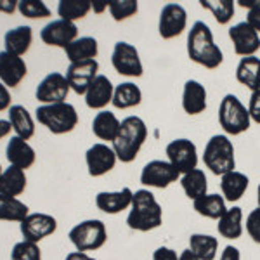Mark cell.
Returning <instances> with one entry per match:
<instances>
[{"instance_id": "f546056e", "label": "cell", "mask_w": 260, "mask_h": 260, "mask_svg": "<svg viewBox=\"0 0 260 260\" xmlns=\"http://www.w3.org/2000/svg\"><path fill=\"white\" fill-rule=\"evenodd\" d=\"M9 123L16 136L21 139L28 141L35 136V121H33L31 115L28 110L21 104H14L9 108Z\"/></svg>"}, {"instance_id": "cb8c5ba5", "label": "cell", "mask_w": 260, "mask_h": 260, "mask_svg": "<svg viewBox=\"0 0 260 260\" xmlns=\"http://www.w3.org/2000/svg\"><path fill=\"white\" fill-rule=\"evenodd\" d=\"M219 224H217V231L222 238L225 240H240L245 231V222H243V210L240 207L228 208L224 215L220 217Z\"/></svg>"}, {"instance_id": "f907efd6", "label": "cell", "mask_w": 260, "mask_h": 260, "mask_svg": "<svg viewBox=\"0 0 260 260\" xmlns=\"http://www.w3.org/2000/svg\"><path fill=\"white\" fill-rule=\"evenodd\" d=\"M11 123L9 120H0V139H4V137H7L11 134Z\"/></svg>"}, {"instance_id": "816d5d0a", "label": "cell", "mask_w": 260, "mask_h": 260, "mask_svg": "<svg viewBox=\"0 0 260 260\" xmlns=\"http://www.w3.org/2000/svg\"><path fill=\"white\" fill-rule=\"evenodd\" d=\"M108 6H110V2H103V0L92 2V9H94V12H98V14H103V12L108 9Z\"/></svg>"}, {"instance_id": "2e32d148", "label": "cell", "mask_w": 260, "mask_h": 260, "mask_svg": "<svg viewBox=\"0 0 260 260\" xmlns=\"http://www.w3.org/2000/svg\"><path fill=\"white\" fill-rule=\"evenodd\" d=\"M99 71V62L95 59L82 61V62H70L66 70V80L70 83V89L78 95H85L90 83L95 80Z\"/></svg>"}, {"instance_id": "83f0119b", "label": "cell", "mask_w": 260, "mask_h": 260, "mask_svg": "<svg viewBox=\"0 0 260 260\" xmlns=\"http://www.w3.org/2000/svg\"><path fill=\"white\" fill-rule=\"evenodd\" d=\"M228 201L224 200L222 194L217 192H207L205 196L192 201V207H194L196 213H200L201 217H207L212 220H219L222 215L228 210Z\"/></svg>"}, {"instance_id": "44dd1931", "label": "cell", "mask_w": 260, "mask_h": 260, "mask_svg": "<svg viewBox=\"0 0 260 260\" xmlns=\"http://www.w3.org/2000/svg\"><path fill=\"white\" fill-rule=\"evenodd\" d=\"M182 110L189 116L201 115L207 110V89L198 80H187L184 83Z\"/></svg>"}, {"instance_id": "ba28073f", "label": "cell", "mask_w": 260, "mask_h": 260, "mask_svg": "<svg viewBox=\"0 0 260 260\" xmlns=\"http://www.w3.org/2000/svg\"><path fill=\"white\" fill-rule=\"evenodd\" d=\"M167 158L180 175L198 169V149L196 144L189 139H174L169 142L165 149Z\"/></svg>"}, {"instance_id": "7a4b0ae2", "label": "cell", "mask_w": 260, "mask_h": 260, "mask_svg": "<svg viewBox=\"0 0 260 260\" xmlns=\"http://www.w3.org/2000/svg\"><path fill=\"white\" fill-rule=\"evenodd\" d=\"M163 224V208L149 189L134 192L132 207L127 215V225L132 231L149 233Z\"/></svg>"}, {"instance_id": "7bdbcfd3", "label": "cell", "mask_w": 260, "mask_h": 260, "mask_svg": "<svg viewBox=\"0 0 260 260\" xmlns=\"http://www.w3.org/2000/svg\"><path fill=\"white\" fill-rule=\"evenodd\" d=\"M153 260H179V255L177 251L169 248V246H158L153 251Z\"/></svg>"}, {"instance_id": "7402d4cb", "label": "cell", "mask_w": 260, "mask_h": 260, "mask_svg": "<svg viewBox=\"0 0 260 260\" xmlns=\"http://www.w3.org/2000/svg\"><path fill=\"white\" fill-rule=\"evenodd\" d=\"M6 156L12 167H18L21 170H26L35 163L37 154H35V149H33L26 141L21 139L18 136H14V137H11L9 142H7Z\"/></svg>"}, {"instance_id": "e575fe53", "label": "cell", "mask_w": 260, "mask_h": 260, "mask_svg": "<svg viewBox=\"0 0 260 260\" xmlns=\"http://www.w3.org/2000/svg\"><path fill=\"white\" fill-rule=\"evenodd\" d=\"M30 215V208L18 198L0 194V220L21 222Z\"/></svg>"}, {"instance_id": "7c38bea8", "label": "cell", "mask_w": 260, "mask_h": 260, "mask_svg": "<svg viewBox=\"0 0 260 260\" xmlns=\"http://www.w3.org/2000/svg\"><path fill=\"white\" fill-rule=\"evenodd\" d=\"M57 229V220L49 213H30L19 222V231L24 241L40 243L45 238L52 236Z\"/></svg>"}, {"instance_id": "d4e9b609", "label": "cell", "mask_w": 260, "mask_h": 260, "mask_svg": "<svg viewBox=\"0 0 260 260\" xmlns=\"http://www.w3.org/2000/svg\"><path fill=\"white\" fill-rule=\"evenodd\" d=\"M236 80L251 92L260 90V57H241L236 68Z\"/></svg>"}, {"instance_id": "b9f144b4", "label": "cell", "mask_w": 260, "mask_h": 260, "mask_svg": "<svg viewBox=\"0 0 260 260\" xmlns=\"http://www.w3.org/2000/svg\"><path fill=\"white\" fill-rule=\"evenodd\" d=\"M248 113L251 121L260 125V90L251 92L250 103H248Z\"/></svg>"}, {"instance_id": "4316f807", "label": "cell", "mask_w": 260, "mask_h": 260, "mask_svg": "<svg viewBox=\"0 0 260 260\" xmlns=\"http://www.w3.org/2000/svg\"><path fill=\"white\" fill-rule=\"evenodd\" d=\"M120 125H121V121L116 118L115 113L103 110L94 116V120H92V132H94V136L101 141L113 142L116 139V136H118Z\"/></svg>"}, {"instance_id": "5b68a950", "label": "cell", "mask_w": 260, "mask_h": 260, "mask_svg": "<svg viewBox=\"0 0 260 260\" xmlns=\"http://www.w3.org/2000/svg\"><path fill=\"white\" fill-rule=\"evenodd\" d=\"M37 120L52 134H68L78 125V113L73 104L57 103V104H42L37 108Z\"/></svg>"}, {"instance_id": "ac0fdd59", "label": "cell", "mask_w": 260, "mask_h": 260, "mask_svg": "<svg viewBox=\"0 0 260 260\" xmlns=\"http://www.w3.org/2000/svg\"><path fill=\"white\" fill-rule=\"evenodd\" d=\"M134 200V191L130 187H123L120 191H101L95 196V207L108 215L130 210Z\"/></svg>"}, {"instance_id": "484cf974", "label": "cell", "mask_w": 260, "mask_h": 260, "mask_svg": "<svg viewBox=\"0 0 260 260\" xmlns=\"http://www.w3.org/2000/svg\"><path fill=\"white\" fill-rule=\"evenodd\" d=\"M33 31L30 26H16L4 35V45L6 52L14 54V56H23L31 47Z\"/></svg>"}, {"instance_id": "d590c367", "label": "cell", "mask_w": 260, "mask_h": 260, "mask_svg": "<svg viewBox=\"0 0 260 260\" xmlns=\"http://www.w3.org/2000/svg\"><path fill=\"white\" fill-rule=\"evenodd\" d=\"M92 9L90 0H61L57 6V14L61 19L75 23L77 19H83Z\"/></svg>"}, {"instance_id": "8992f818", "label": "cell", "mask_w": 260, "mask_h": 260, "mask_svg": "<svg viewBox=\"0 0 260 260\" xmlns=\"http://www.w3.org/2000/svg\"><path fill=\"white\" fill-rule=\"evenodd\" d=\"M219 123L225 136H240L251 125L248 108L234 94H225L219 106Z\"/></svg>"}, {"instance_id": "ee69618b", "label": "cell", "mask_w": 260, "mask_h": 260, "mask_svg": "<svg viewBox=\"0 0 260 260\" xmlns=\"http://www.w3.org/2000/svg\"><path fill=\"white\" fill-rule=\"evenodd\" d=\"M11 108V92L0 82V111H6Z\"/></svg>"}, {"instance_id": "3957f363", "label": "cell", "mask_w": 260, "mask_h": 260, "mask_svg": "<svg viewBox=\"0 0 260 260\" xmlns=\"http://www.w3.org/2000/svg\"><path fill=\"white\" fill-rule=\"evenodd\" d=\"M146 139H148V127L141 116H127L125 120H121L118 136L113 141L116 158L121 163L134 161Z\"/></svg>"}, {"instance_id": "f5cc1de1", "label": "cell", "mask_w": 260, "mask_h": 260, "mask_svg": "<svg viewBox=\"0 0 260 260\" xmlns=\"http://www.w3.org/2000/svg\"><path fill=\"white\" fill-rule=\"evenodd\" d=\"M179 260H201V258H198L189 248H187V250H184L182 253L179 255Z\"/></svg>"}, {"instance_id": "681fc988", "label": "cell", "mask_w": 260, "mask_h": 260, "mask_svg": "<svg viewBox=\"0 0 260 260\" xmlns=\"http://www.w3.org/2000/svg\"><path fill=\"white\" fill-rule=\"evenodd\" d=\"M238 6L243 7V9L253 11L260 7V0H238Z\"/></svg>"}, {"instance_id": "f6af8a7d", "label": "cell", "mask_w": 260, "mask_h": 260, "mask_svg": "<svg viewBox=\"0 0 260 260\" xmlns=\"http://www.w3.org/2000/svg\"><path fill=\"white\" fill-rule=\"evenodd\" d=\"M219 260H241V253H240V250H238L236 246L228 245L224 250H222Z\"/></svg>"}, {"instance_id": "4dcf8cb0", "label": "cell", "mask_w": 260, "mask_h": 260, "mask_svg": "<svg viewBox=\"0 0 260 260\" xmlns=\"http://www.w3.org/2000/svg\"><path fill=\"white\" fill-rule=\"evenodd\" d=\"M26 189V174L18 167H9L0 175V194L16 198Z\"/></svg>"}, {"instance_id": "d6986e66", "label": "cell", "mask_w": 260, "mask_h": 260, "mask_svg": "<svg viewBox=\"0 0 260 260\" xmlns=\"http://www.w3.org/2000/svg\"><path fill=\"white\" fill-rule=\"evenodd\" d=\"M28 73V66L23 57L9 54L6 50L0 52V82L6 87H18Z\"/></svg>"}, {"instance_id": "11a10c76", "label": "cell", "mask_w": 260, "mask_h": 260, "mask_svg": "<svg viewBox=\"0 0 260 260\" xmlns=\"http://www.w3.org/2000/svg\"><path fill=\"white\" fill-rule=\"evenodd\" d=\"M2 172H4V170H2V167H0V175H2Z\"/></svg>"}, {"instance_id": "277c9868", "label": "cell", "mask_w": 260, "mask_h": 260, "mask_svg": "<svg viewBox=\"0 0 260 260\" xmlns=\"http://www.w3.org/2000/svg\"><path fill=\"white\" fill-rule=\"evenodd\" d=\"M205 167L213 175H225L228 172L236 170V156H234L233 141L225 134H215L210 137L203 151Z\"/></svg>"}, {"instance_id": "ab89813d", "label": "cell", "mask_w": 260, "mask_h": 260, "mask_svg": "<svg viewBox=\"0 0 260 260\" xmlns=\"http://www.w3.org/2000/svg\"><path fill=\"white\" fill-rule=\"evenodd\" d=\"M12 260H42V250L39 243L31 241H19L14 245L11 251Z\"/></svg>"}, {"instance_id": "5bb4252c", "label": "cell", "mask_w": 260, "mask_h": 260, "mask_svg": "<svg viewBox=\"0 0 260 260\" xmlns=\"http://www.w3.org/2000/svg\"><path fill=\"white\" fill-rule=\"evenodd\" d=\"M40 39L44 44L52 45V47L64 49L78 39V28L75 23L66 19H54L45 24L40 31Z\"/></svg>"}, {"instance_id": "74e56055", "label": "cell", "mask_w": 260, "mask_h": 260, "mask_svg": "<svg viewBox=\"0 0 260 260\" xmlns=\"http://www.w3.org/2000/svg\"><path fill=\"white\" fill-rule=\"evenodd\" d=\"M108 9H110L111 18L120 23V21L136 16L137 11H139V4L136 0H111Z\"/></svg>"}, {"instance_id": "c3c4849f", "label": "cell", "mask_w": 260, "mask_h": 260, "mask_svg": "<svg viewBox=\"0 0 260 260\" xmlns=\"http://www.w3.org/2000/svg\"><path fill=\"white\" fill-rule=\"evenodd\" d=\"M64 260H98V258L90 257V255L85 253V251H71V253L66 255Z\"/></svg>"}, {"instance_id": "60d3db41", "label": "cell", "mask_w": 260, "mask_h": 260, "mask_svg": "<svg viewBox=\"0 0 260 260\" xmlns=\"http://www.w3.org/2000/svg\"><path fill=\"white\" fill-rule=\"evenodd\" d=\"M245 228L248 236L251 238V241L260 245V208H255L248 213L245 222Z\"/></svg>"}, {"instance_id": "e0dca14e", "label": "cell", "mask_w": 260, "mask_h": 260, "mask_svg": "<svg viewBox=\"0 0 260 260\" xmlns=\"http://www.w3.org/2000/svg\"><path fill=\"white\" fill-rule=\"evenodd\" d=\"M229 39L233 42L234 52L241 57L255 56V52L260 49V35L246 21L229 28Z\"/></svg>"}, {"instance_id": "30bf717a", "label": "cell", "mask_w": 260, "mask_h": 260, "mask_svg": "<svg viewBox=\"0 0 260 260\" xmlns=\"http://www.w3.org/2000/svg\"><path fill=\"white\" fill-rule=\"evenodd\" d=\"M180 174L172 167L170 161L153 160L146 163L141 172V184L146 187H156V189H165L170 184L177 182Z\"/></svg>"}, {"instance_id": "db71d44e", "label": "cell", "mask_w": 260, "mask_h": 260, "mask_svg": "<svg viewBox=\"0 0 260 260\" xmlns=\"http://www.w3.org/2000/svg\"><path fill=\"white\" fill-rule=\"evenodd\" d=\"M257 201H258V208H260V184H258V189H257Z\"/></svg>"}, {"instance_id": "ffe728a7", "label": "cell", "mask_w": 260, "mask_h": 260, "mask_svg": "<svg viewBox=\"0 0 260 260\" xmlns=\"http://www.w3.org/2000/svg\"><path fill=\"white\" fill-rule=\"evenodd\" d=\"M113 92H115V87L110 78L106 75H98L95 80L90 83V87L85 92V104L90 110H101L113 101Z\"/></svg>"}, {"instance_id": "7dc6e473", "label": "cell", "mask_w": 260, "mask_h": 260, "mask_svg": "<svg viewBox=\"0 0 260 260\" xmlns=\"http://www.w3.org/2000/svg\"><path fill=\"white\" fill-rule=\"evenodd\" d=\"M16 9H18V2H14V0H0V12L12 14Z\"/></svg>"}, {"instance_id": "836d02e7", "label": "cell", "mask_w": 260, "mask_h": 260, "mask_svg": "<svg viewBox=\"0 0 260 260\" xmlns=\"http://www.w3.org/2000/svg\"><path fill=\"white\" fill-rule=\"evenodd\" d=\"M189 250L201 260H215L219 253V240L210 234L194 233L189 236Z\"/></svg>"}, {"instance_id": "52a82bcc", "label": "cell", "mask_w": 260, "mask_h": 260, "mask_svg": "<svg viewBox=\"0 0 260 260\" xmlns=\"http://www.w3.org/2000/svg\"><path fill=\"white\" fill-rule=\"evenodd\" d=\"M68 238L77 251H85L87 253V251L103 248L104 243L108 241V229L103 220L89 219L71 228Z\"/></svg>"}, {"instance_id": "6da1fadb", "label": "cell", "mask_w": 260, "mask_h": 260, "mask_svg": "<svg viewBox=\"0 0 260 260\" xmlns=\"http://www.w3.org/2000/svg\"><path fill=\"white\" fill-rule=\"evenodd\" d=\"M187 56L207 70L219 68L224 61L222 49L213 40V33L205 21H196L187 33Z\"/></svg>"}, {"instance_id": "8fae6325", "label": "cell", "mask_w": 260, "mask_h": 260, "mask_svg": "<svg viewBox=\"0 0 260 260\" xmlns=\"http://www.w3.org/2000/svg\"><path fill=\"white\" fill-rule=\"evenodd\" d=\"M187 26V12L180 4H167L160 12L158 33L163 40H172L182 35Z\"/></svg>"}, {"instance_id": "f1b7e54d", "label": "cell", "mask_w": 260, "mask_h": 260, "mask_svg": "<svg viewBox=\"0 0 260 260\" xmlns=\"http://www.w3.org/2000/svg\"><path fill=\"white\" fill-rule=\"evenodd\" d=\"M66 57L70 62H82V61H90L98 57L99 52V44L94 37H80L75 42L66 47Z\"/></svg>"}, {"instance_id": "d6a6232c", "label": "cell", "mask_w": 260, "mask_h": 260, "mask_svg": "<svg viewBox=\"0 0 260 260\" xmlns=\"http://www.w3.org/2000/svg\"><path fill=\"white\" fill-rule=\"evenodd\" d=\"M180 186L184 189V194L189 200H198L208 192V180L207 175L201 169H194L187 174L180 175Z\"/></svg>"}, {"instance_id": "f35d334b", "label": "cell", "mask_w": 260, "mask_h": 260, "mask_svg": "<svg viewBox=\"0 0 260 260\" xmlns=\"http://www.w3.org/2000/svg\"><path fill=\"white\" fill-rule=\"evenodd\" d=\"M18 11L21 12V16L28 19H44L50 16L49 7L40 0H19Z\"/></svg>"}, {"instance_id": "bcb514c9", "label": "cell", "mask_w": 260, "mask_h": 260, "mask_svg": "<svg viewBox=\"0 0 260 260\" xmlns=\"http://www.w3.org/2000/svg\"><path fill=\"white\" fill-rule=\"evenodd\" d=\"M246 23H248L250 26L260 35V7H258V9L248 11V16H246Z\"/></svg>"}, {"instance_id": "9c48e42d", "label": "cell", "mask_w": 260, "mask_h": 260, "mask_svg": "<svg viewBox=\"0 0 260 260\" xmlns=\"http://www.w3.org/2000/svg\"><path fill=\"white\" fill-rule=\"evenodd\" d=\"M111 64L116 70V73L123 75V77L139 78L144 71L139 50L128 42H116L111 54Z\"/></svg>"}, {"instance_id": "1f68e13d", "label": "cell", "mask_w": 260, "mask_h": 260, "mask_svg": "<svg viewBox=\"0 0 260 260\" xmlns=\"http://www.w3.org/2000/svg\"><path fill=\"white\" fill-rule=\"evenodd\" d=\"M141 103H142V90L136 83L123 82L115 87L111 104L116 110H128V108L139 106Z\"/></svg>"}, {"instance_id": "8d00e7d4", "label": "cell", "mask_w": 260, "mask_h": 260, "mask_svg": "<svg viewBox=\"0 0 260 260\" xmlns=\"http://www.w3.org/2000/svg\"><path fill=\"white\" fill-rule=\"evenodd\" d=\"M200 6L210 11L219 24H228L236 11V2L233 0H200Z\"/></svg>"}, {"instance_id": "4fadbf2b", "label": "cell", "mask_w": 260, "mask_h": 260, "mask_svg": "<svg viewBox=\"0 0 260 260\" xmlns=\"http://www.w3.org/2000/svg\"><path fill=\"white\" fill-rule=\"evenodd\" d=\"M70 83L62 73H49L44 78L35 90V98L42 104H57L66 103V98L70 94Z\"/></svg>"}, {"instance_id": "603a6c76", "label": "cell", "mask_w": 260, "mask_h": 260, "mask_svg": "<svg viewBox=\"0 0 260 260\" xmlns=\"http://www.w3.org/2000/svg\"><path fill=\"white\" fill-rule=\"evenodd\" d=\"M250 179L246 177V174L238 170L228 172L225 175L220 177V191L225 201L234 203V201H240L243 198V194L248 189Z\"/></svg>"}, {"instance_id": "9a60e30c", "label": "cell", "mask_w": 260, "mask_h": 260, "mask_svg": "<svg viewBox=\"0 0 260 260\" xmlns=\"http://www.w3.org/2000/svg\"><path fill=\"white\" fill-rule=\"evenodd\" d=\"M116 153L113 146H108L104 142H95L92 144L85 153V163L89 175L92 177H101L115 169L116 165Z\"/></svg>"}]
</instances>
